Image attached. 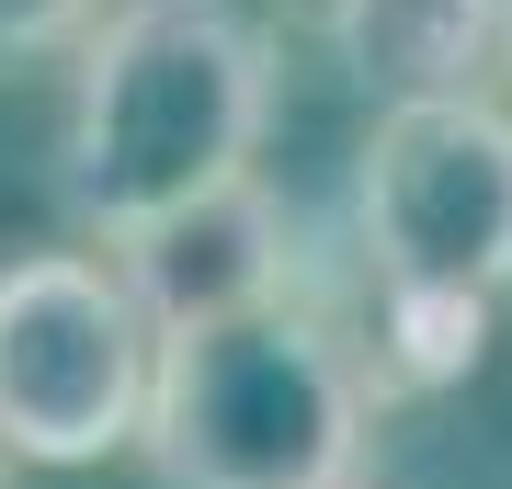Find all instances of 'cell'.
I'll return each mask as SVG.
<instances>
[{
	"label": "cell",
	"instance_id": "obj_6",
	"mask_svg": "<svg viewBox=\"0 0 512 489\" xmlns=\"http://www.w3.org/2000/svg\"><path fill=\"white\" fill-rule=\"evenodd\" d=\"M319 35L376 103H444L501 69V0H319Z\"/></svg>",
	"mask_w": 512,
	"mask_h": 489
},
{
	"label": "cell",
	"instance_id": "obj_7",
	"mask_svg": "<svg viewBox=\"0 0 512 489\" xmlns=\"http://www.w3.org/2000/svg\"><path fill=\"white\" fill-rule=\"evenodd\" d=\"M103 12L114 0H0V80L46 69V57H80L103 35Z\"/></svg>",
	"mask_w": 512,
	"mask_h": 489
},
{
	"label": "cell",
	"instance_id": "obj_4",
	"mask_svg": "<svg viewBox=\"0 0 512 489\" xmlns=\"http://www.w3.org/2000/svg\"><path fill=\"white\" fill-rule=\"evenodd\" d=\"M160 319L114 251H12L0 262V455L12 467H103L148 444Z\"/></svg>",
	"mask_w": 512,
	"mask_h": 489
},
{
	"label": "cell",
	"instance_id": "obj_8",
	"mask_svg": "<svg viewBox=\"0 0 512 489\" xmlns=\"http://www.w3.org/2000/svg\"><path fill=\"white\" fill-rule=\"evenodd\" d=\"M501 69H512V0H501Z\"/></svg>",
	"mask_w": 512,
	"mask_h": 489
},
{
	"label": "cell",
	"instance_id": "obj_3",
	"mask_svg": "<svg viewBox=\"0 0 512 489\" xmlns=\"http://www.w3.org/2000/svg\"><path fill=\"white\" fill-rule=\"evenodd\" d=\"M376 376L319 296L205 319L160 342L148 467L171 489H365Z\"/></svg>",
	"mask_w": 512,
	"mask_h": 489
},
{
	"label": "cell",
	"instance_id": "obj_5",
	"mask_svg": "<svg viewBox=\"0 0 512 489\" xmlns=\"http://www.w3.org/2000/svg\"><path fill=\"white\" fill-rule=\"evenodd\" d=\"M137 285V308L171 330H205V319H251V308H285V296H308V262H296V217L251 182H228V194L183 205L171 228H148L137 251H114Z\"/></svg>",
	"mask_w": 512,
	"mask_h": 489
},
{
	"label": "cell",
	"instance_id": "obj_1",
	"mask_svg": "<svg viewBox=\"0 0 512 489\" xmlns=\"http://www.w3.org/2000/svg\"><path fill=\"white\" fill-rule=\"evenodd\" d=\"M274 126V35L239 0H114L69 57L57 205L80 239L137 251L183 205L251 182Z\"/></svg>",
	"mask_w": 512,
	"mask_h": 489
},
{
	"label": "cell",
	"instance_id": "obj_2",
	"mask_svg": "<svg viewBox=\"0 0 512 489\" xmlns=\"http://www.w3.org/2000/svg\"><path fill=\"white\" fill-rule=\"evenodd\" d=\"M353 262H365V353L376 399L456 387L490 308L512 296V103H376L353 160Z\"/></svg>",
	"mask_w": 512,
	"mask_h": 489
}]
</instances>
